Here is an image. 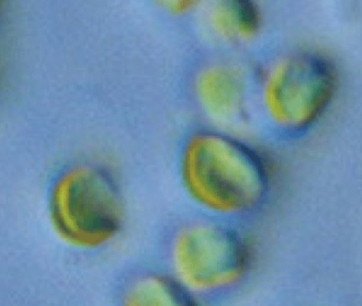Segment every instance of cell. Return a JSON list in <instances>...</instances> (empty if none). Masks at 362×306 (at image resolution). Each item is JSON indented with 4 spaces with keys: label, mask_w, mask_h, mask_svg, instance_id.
I'll list each match as a JSON object with an SVG mask.
<instances>
[{
    "label": "cell",
    "mask_w": 362,
    "mask_h": 306,
    "mask_svg": "<svg viewBox=\"0 0 362 306\" xmlns=\"http://www.w3.org/2000/svg\"><path fill=\"white\" fill-rule=\"evenodd\" d=\"M167 10L170 12L175 13V14H185V13L189 12V11L194 10V6H197V2L194 1H186V0H173V1H164L163 2Z\"/></svg>",
    "instance_id": "obj_8"
},
{
    "label": "cell",
    "mask_w": 362,
    "mask_h": 306,
    "mask_svg": "<svg viewBox=\"0 0 362 306\" xmlns=\"http://www.w3.org/2000/svg\"><path fill=\"white\" fill-rule=\"evenodd\" d=\"M205 16L211 31L220 40L233 44L250 42L262 27V13L251 0L214 2Z\"/></svg>",
    "instance_id": "obj_7"
},
{
    "label": "cell",
    "mask_w": 362,
    "mask_h": 306,
    "mask_svg": "<svg viewBox=\"0 0 362 306\" xmlns=\"http://www.w3.org/2000/svg\"><path fill=\"white\" fill-rule=\"evenodd\" d=\"M169 263L171 276L201 298L241 284L251 272L254 255L251 244L237 230L201 220L175 232Z\"/></svg>",
    "instance_id": "obj_3"
},
{
    "label": "cell",
    "mask_w": 362,
    "mask_h": 306,
    "mask_svg": "<svg viewBox=\"0 0 362 306\" xmlns=\"http://www.w3.org/2000/svg\"><path fill=\"white\" fill-rule=\"evenodd\" d=\"M54 234L71 248L96 250L113 242L124 223V202L110 170L78 164L54 178L48 195Z\"/></svg>",
    "instance_id": "obj_2"
},
{
    "label": "cell",
    "mask_w": 362,
    "mask_h": 306,
    "mask_svg": "<svg viewBox=\"0 0 362 306\" xmlns=\"http://www.w3.org/2000/svg\"><path fill=\"white\" fill-rule=\"evenodd\" d=\"M120 306H203L201 298L186 288L175 276L163 272H145L124 286Z\"/></svg>",
    "instance_id": "obj_6"
},
{
    "label": "cell",
    "mask_w": 362,
    "mask_h": 306,
    "mask_svg": "<svg viewBox=\"0 0 362 306\" xmlns=\"http://www.w3.org/2000/svg\"><path fill=\"white\" fill-rule=\"evenodd\" d=\"M338 89L336 66L315 51H294L270 64L262 80V108L289 134L310 129L325 114Z\"/></svg>",
    "instance_id": "obj_4"
},
{
    "label": "cell",
    "mask_w": 362,
    "mask_h": 306,
    "mask_svg": "<svg viewBox=\"0 0 362 306\" xmlns=\"http://www.w3.org/2000/svg\"><path fill=\"white\" fill-rule=\"evenodd\" d=\"M194 94L203 112L220 125L232 127L247 115V81L234 64L204 66L194 79Z\"/></svg>",
    "instance_id": "obj_5"
},
{
    "label": "cell",
    "mask_w": 362,
    "mask_h": 306,
    "mask_svg": "<svg viewBox=\"0 0 362 306\" xmlns=\"http://www.w3.org/2000/svg\"><path fill=\"white\" fill-rule=\"evenodd\" d=\"M180 174L192 201L219 216L251 214L270 193V168L262 152L220 130H198L186 140Z\"/></svg>",
    "instance_id": "obj_1"
}]
</instances>
